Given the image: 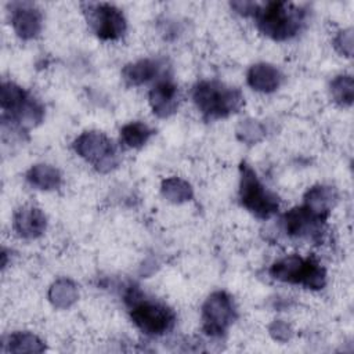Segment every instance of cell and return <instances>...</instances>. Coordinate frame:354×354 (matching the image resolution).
<instances>
[{
    "instance_id": "1",
    "label": "cell",
    "mask_w": 354,
    "mask_h": 354,
    "mask_svg": "<svg viewBox=\"0 0 354 354\" xmlns=\"http://www.w3.org/2000/svg\"><path fill=\"white\" fill-rule=\"evenodd\" d=\"M307 10L295 3L267 1L257 3L253 14L259 30L272 40H288L296 36L306 21Z\"/></svg>"
},
{
    "instance_id": "2",
    "label": "cell",
    "mask_w": 354,
    "mask_h": 354,
    "mask_svg": "<svg viewBox=\"0 0 354 354\" xmlns=\"http://www.w3.org/2000/svg\"><path fill=\"white\" fill-rule=\"evenodd\" d=\"M124 301L129 307L131 321L142 333L162 336L174 328V311L160 301L147 299L138 288H129Z\"/></svg>"
},
{
    "instance_id": "3",
    "label": "cell",
    "mask_w": 354,
    "mask_h": 354,
    "mask_svg": "<svg viewBox=\"0 0 354 354\" xmlns=\"http://www.w3.org/2000/svg\"><path fill=\"white\" fill-rule=\"evenodd\" d=\"M192 101L207 120L227 118L243 105L241 90L218 80H201L192 88Z\"/></svg>"
},
{
    "instance_id": "4",
    "label": "cell",
    "mask_w": 354,
    "mask_h": 354,
    "mask_svg": "<svg viewBox=\"0 0 354 354\" xmlns=\"http://www.w3.org/2000/svg\"><path fill=\"white\" fill-rule=\"evenodd\" d=\"M0 106L3 123H10L21 130L39 124L44 118L43 105L14 82L1 83Z\"/></svg>"
},
{
    "instance_id": "5",
    "label": "cell",
    "mask_w": 354,
    "mask_h": 354,
    "mask_svg": "<svg viewBox=\"0 0 354 354\" xmlns=\"http://www.w3.org/2000/svg\"><path fill=\"white\" fill-rule=\"evenodd\" d=\"M270 275L281 282L318 290L326 283V271L315 257L289 254L272 263Z\"/></svg>"
},
{
    "instance_id": "6",
    "label": "cell",
    "mask_w": 354,
    "mask_h": 354,
    "mask_svg": "<svg viewBox=\"0 0 354 354\" xmlns=\"http://www.w3.org/2000/svg\"><path fill=\"white\" fill-rule=\"evenodd\" d=\"M241 205L260 220H268L278 213L279 199L259 178L253 167L245 162L239 166Z\"/></svg>"
},
{
    "instance_id": "7",
    "label": "cell",
    "mask_w": 354,
    "mask_h": 354,
    "mask_svg": "<svg viewBox=\"0 0 354 354\" xmlns=\"http://www.w3.org/2000/svg\"><path fill=\"white\" fill-rule=\"evenodd\" d=\"M73 149L101 173L111 171L120 160L116 147L109 137L101 131H83L75 138Z\"/></svg>"
},
{
    "instance_id": "8",
    "label": "cell",
    "mask_w": 354,
    "mask_h": 354,
    "mask_svg": "<svg viewBox=\"0 0 354 354\" xmlns=\"http://www.w3.org/2000/svg\"><path fill=\"white\" fill-rule=\"evenodd\" d=\"M83 12L88 26L102 40H118L126 29V18L116 6L109 3H83Z\"/></svg>"
},
{
    "instance_id": "9",
    "label": "cell",
    "mask_w": 354,
    "mask_h": 354,
    "mask_svg": "<svg viewBox=\"0 0 354 354\" xmlns=\"http://www.w3.org/2000/svg\"><path fill=\"white\" fill-rule=\"evenodd\" d=\"M235 315L232 297L224 290H216L202 306V329L210 337H220L232 325Z\"/></svg>"
},
{
    "instance_id": "10",
    "label": "cell",
    "mask_w": 354,
    "mask_h": 354,
    "mask_svg": "<svg viewBox=\"0 0 354 354\" xmlns=\"http://www.w3.org/2000/svg\"><path fill=\"white\" fill-rule=\"evenodd\" d=\"M326 217L317 214L306 205L292 207L282 218V228L286 235L293 238H307L311 241H321L324 224Z\"/></svg>"
},
{
    "instance_id": "11",
    "label": "cell",
    "mask_w": 354,
    "mask_h": 354,
    "mask_svg": "<svg viewBox=\"0 0 354 354\" xmlns=\"http://www.w3.org/2000/svg\"><path fill=\"white\" fill-rule=\"evenodd\" d=\"M10 21L14 32L24 40L36 37L43 25V15L32 3H11Z\"/></svg>"
},
{
    "instance_id": "12",
    "label": "cell",
    "mask_w": 354,
    "mask_h": 354,
    "mask_svg": "<svg viewBox=\"0 0 354 354\" xmlns=\"http://www.w3.org/2000/svg\"><path fill=\"white\" fill-rule=\"evenodd\" d=\"M148 101L156 116L167 118L177 111L178 87L170 79H160L149 90Z\"/></svg>"
},
{
    "instance_id": "13",
    "label": "cell",
    "mask_w": 354,
    "mask_h": 354,
    "mask_svg": "<svg viewBox=\"0 0 354 354\" xmlns=\"http://www.w3.org/2000/svg\"><path fill=\"white\" fill-rule=\"evenodd\" d=\"M12 225L19 236L25 239H33L44 232L47 227V218L39 207L26 205L14 213Z\"/></svg>"
},
{
    "instance_id": "14",
    "label": "cell",
    "mask_w": 354,
    "mask_h": 354,
    "mask_svg": "<svg viewBox=\"0 0 354 354\" xmlns=\"http://www.w3.org/2000/svg\"><path fill=\"white\" fill-rule=\"evenodd\" d=\"M163 61L159 58H142L127 64L122 69V77L127 86H142L160 75Z\"/></svg>"
},
{
    "instance_id": "15",
    "label": "cell",
    "mask_w": 354,
    "mask_h": 354,
    "mask_svg": "<svg viewBox=\"0 0 354 354\" xmlns=\"http://www.w3.org/2000/svg\"><path fill=\"white\" fill-rule=\"evenodd\" d=\"M248 84L260 93H272L282 83L281 71L268 62H257L248 71Z\"/></svg>"
},
{
    "instance_id": "16",
    "label": "cell",
    "mask_w": 354,
    "mask_h": 354,
    "mask_svg": "<svg viewBox=\"0 0 354 354\" xmlns=\"http://www.w3.org/2000/svg\"><path fill=\"white\" fill-rule=\"evenodd\" d=\"M336 201H337V191L333 187L318 184L311 187L306 192L303 205H306L308 209H311L317 214L328 218Z\"/></svg>"
},
{
    "instance_id": "17",
    "label": "cell",
    "mask_w": 354,
    "mask_h": 354,
    "mask_svg": "<svg viewBox=\"0 0 354 354\" xmlns=\"http://www.w3.org/2000/svg\"><path fill=\"white\" fill-rule=\"evenodd\" d=\"M26 180L30 183V185L39 189L50 191V189H57L61 185L62 177L59 170L55 169L54 166L47 163H37L28 170Z\"/></svg>"
},
{
    "instance_id": "18",
    "label": "cell",
    "mask_w": 354,
    "mask_h": 354,
    "mask_svg": "<svg viewBox=\"0 0 354 354\" xmlns=\"http://www.w3.org/2000/svg\"><path fill=\"white\" fill-rule=\"evenodd\" d=\"M44 343L30 332H12L4 340L1 351L4 353H41Z\"/></svg>"
},
{
    "instance_id": "19",
    "label": "cell",
    "mask_w": 354,
    "mask_h": 354,
    "mask_svg": "<svg viewBox=\"0 0 354 354\" xmlns=\"http://www.w3.org/2000/svg\"><path fill=\"white\" fill-rule=\"evenodd\" d=\"M77 296L79 292L76 283L68 278L57 279L48 290V299L51 304L61 310L71 307L77 300Z\"/></svg>"
},
{
    "instance_id": "20",
    "label": "cell",
    "mask_w": 354,
    "mask_h": 354,
    "mask_svg": "<svg viewBox=\"0 0 354 354\" xmlns=\"http://www.w3.org/2000/svg\"><path fill=\"white\" fill-rule=\"evenodd\" d=\"M153 133V129L144 122H130L120 129V141L129 148H140L148 142Z\"/></svg>"
},
{
    "instance_id": "21",
    "label": "cell",
    "mask_w": 354,
    "mask_h": 354,
    "mask_svg": "<svg viewBox=\"0 0 354 354\" xmlns=\"http://www.w3.org/2000/svg\"><path fill=\"white\" fill-rule=\"evenodd\" d=\"M160 191H162V195L173 203H183V202L192 199V196H194L191 184L180 177L165 178L162 181Z\"/></svg>"
},
{
    "instance_id": "22",
    "label": "cell",
    "mask_w": 354,
    "mask_h": 354,
    "mask_svg": "<svg viewBox=\"0 0 354 354\" xmlns=\"http://www.w3.org/2000/svg\"><path fill=\"white\" fill-rule=\"evenodd\" d=\"M330 95L342 106H350L354 98V82L351 75H339L330 82Z\"/></svg>"
},
{
    "instance_id": "23",
    "label": "cell",
    "mask_w": 354,
    "mask_h": 354,
    "mask_svg": "<svg viewBox=\"0 0 354 354\" xmlns=\"http://www.w3.org/2000/svg\"><path fill=\"white\" fill-rule=\"evenodd\" d=\"M236 134L241 141L248 144H254L264 136V127L253 119H245L239 123L236 129Z\"/></svg>"
},
{
    "instance_id": "24",
    "label": "cell",
    "mask_w": 354,
    "mask_h": 354,
    "mask_svg": "<svg viewBox=\"0 0 354 354\" xmlns=\"http://www.w3.org/2000/svg\"><path fill=\"white\" fill-rule=\"evenodd\" d=\"M336 50L346 55V57H351L353 54V30L351 29H344L342 32H339V35L335 37L333 40Z\"/></svg>"
},
{
    "instance_id": "25",
    "label": "cell",
    "mask_w": 354,
    "mask_h": 354,
    "mask_svg": "<svg viewBox=\"0 0 354 354\" xmlns=\"http://www.w3.org/2000/svg\"><path fill=\"white\" fill-rule=\"evenodd\" d=\"M270 333L272 335L274 339L283 342V340H288V339H289V336H290V328H289V325H288L286 322L278 319V321H274V322L271 324V326H270Z\"/></svg>"
},
{
    "instance_id": "26",
    "label": "cell",
    "mask_w": 354,
    "mask_h": 354,
    "mask_svg": "<svg viewBox=\"0 0 354 354\" xmlns=\"http://www.w3.org/2000/svg\"><path fill=\"white\" fill-rule=\"evenodd\" d=\"M231 7L236 12L248 17V15H253L254 14V11L257 8V3L256 1H232Z\"/></svg>"
}]
</instances>
